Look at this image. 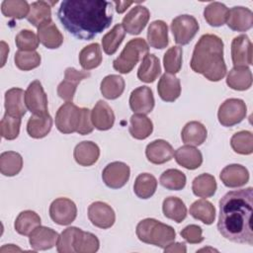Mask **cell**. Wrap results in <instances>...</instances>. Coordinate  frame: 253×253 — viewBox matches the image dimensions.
Segmentation results:
<instances>
[{
	"mask_svg": "<svg viewBox=\"0 0 253 253\" xmlns=\"http://www.w3.org/2000/svg\"><path fill=\"white\" fill-rule=\"evenodd\" d=\"M57 17L67 32L83 41L94 39L111 26L112 3L105 0H64Z\"/></svg>",
	"mask_w": 253,
	"mask_h": 253,
	"instance_id": "1",
	"label": "cell"
},
{
	"mask_svg": "<svg viewBox=\"0 0 253 253\" xmlns=\"http://www.w3.org/2000/svg\"><path fill=\"white\" fill-rule=\"evenodd\" d=\"M252 211V187L226 193L219 201V233L229 241L253 245Z\"/></svg>",
	"mask_w": 253,
	"mask_h": 253,
	"instance_id": "2",
	"label": "cell"
},
{
	"mask_svg": "<svg viewBox=\"0 0 253 253\" xmlns=\"http://www.w3.org/2000/svg\"><path fill=\"white\" fill-rule=\"evenodd\" d=\"M190 65L210 81L221 80L226 74L222 40L215 35H203L195 45Z\"/></svg>",
	"mask_w": 253,
	"mask_h": 253,
	"instance_id": "3",
	"label": "cell"
},
{
	"mask_svg": "<svg viewBox=\"0 0 253 253\" xmlns=\"http://www.w3.org/2000/svg\"><path fill=\"white\" fill-rule=\"evenodd\" d=\"M135 233L140 241L161 248L168 246L176 237V232L172 226L154 218L140 220L136 225Z\"/></svg>",
	"mask_w": 253,
	"mask_h": 253,
	"instance_id": "4",
	"label": "cell"
},
{
	"mask_svg": "<svg viewBox=\"0 0 253 253\" xmlns=\"http://www.w3.org/2000/svg\"><path fill=\"white\" fill-rule=\"evenodd\" d=\"M148 44L143 39L137 38L130 40L121 54L113 61L114 69L123 74L129 73L136 63L148 53Z\"/></svg>",
	"mask_w": 253,
	"mask_h": 253,
	"instance_id": "5",
	"label": "cell"
},
{
	"mask_svg": "<svg viewBox=\"0 0 253 253\" xmlns=\"http://www.w3.org/2000/svg\"><path fill=\"white\" fill-rule=\"evenodd\" d=\"M247 114V107L243 100L230 98L218 108L217 119L221 126H232L241 123Z\"/></svg>",
	"mask_w": 253,
	"mask_h": 253,
	"instance_id": "6",
	"label": "cell"
},
{
	"mask_svg": "<svg viewBox=\"0 0 253 253\" xmlns=\"http://www.w3.org/2000/svg\"><path fill=\"white\" fill-rule=\"evenodd\" d=\"M171 32L178 44H188L198 33L200 26L197 19L191 15H180L171 22Z\"/></svg>",
	"mask_w": 253,
	"mask_h": 253,
	"instance_id": "7",
	"label": "cell"
},
{
	"mask_svg": "<svg viewBox=\"0 0 253 253\" xmlns=\"http://www.w3.org/2000/svg\"><path fill=\"white\" fill-rule=\"evenodd\" d=\"M81 118V108L72 102H66L59 107L55 115V126L62 133L76 132Z\"/></svg>",
	"mask_w": 253,
	"mask_h": 253,
	"instance_id": "8",
	"label": "cell"
},
{
	"mask_svg": "<svg viewBox=\"0 0 253 253\" xmlns=\"http://www.w3.org/2000/svg\"><path fill=\"white\" fill-rule=\"evenodd\" d=\"M50 218L59 225H68L77 215V208L73 201L67 198H57L49 206Z\"/></svg>",
	"mask_w": 253,
	"mask_h": 253,
	"instance_id": "9",
	"label": "cell"
},
{
	"mask_svg": "<svg viewBox=\"0 0 253 253\" xmlns=\"http://www.w3.org/2000/svg\"><path fill=\"white\" fill-rule=\"evenodd\" d=\"M25 102L28 110L33 115H46L47 97L39 80H35L28 86L25 93Z\"/></svg>",
	"mask_w": 253,
	"mask_h": 253,
	"instance_id": "10",
	"label": "cell"
},
{
	"mask_svg": "<svg viewBox=\"0 0 253 253\" xmlns=\"http://www.w3.org/2000/svg\"><path fill=\"white\" fill-rule=\"evenodd\" d=\"M90 75L89 71H79L74 67H67L64 79L57 86V95L66 102H72L77 85Z\"/></svg>",
	"mask_w": 253,
	"mask_h": 253,
	"instance_id": "11",
	"label": "cell"
},
{
	"mask_svg": "<svg viewBox=\"0 0 253 253\" xmlns=\"http://www.w3.org/2000/svg\"><path fill=\"white\" fill-rule=\"evenodd\" d=\"M130 169L127 164L115 161L109 163L102 172V179L106 186L112 189L124 187L129 179Z\"/></svg>",
	"mask_w": 253,
	"mask_h": 253,
	"instance_id": "12",
	"label": "cell"
},
{
	"mask_svg": "<svg viewBox=\"0 0 253 253\" xmlns=\"http://www.w3.org/2000/svg\"><path fill=\"white\" fill-rule=\"evenodd\" d=\"M88 218L96 227L107 229L113 226L116 214L111 206L104 202H94L88 208Z\"/></svg>",
	"mask_w": 253,
	"mask_h": 253,
	"instance_id": "13",
	"label": "cell"
},
{
	"mask_svg": "<svg viewBox=\"0 0 253 253\" xmlns=\"http://www.w3.org/2000/svg\"><path fill=\"white\" fill-rule=\"evenodd\" d=\"M150 13L144 6L137 5L124 17L122 26L129 35H138L145 28L149 21Z\"/></svg>",
	"mask_w": 253,
	"mask_h": 253,
	"instance_id": "14",
	"label": "cell"
},
{
	"mask_svg": "<svg viewBox=\"0 0 253 253\" xmlns=\"http://www.w3.org/2000/svg\"><path fill=\"white\" fill-rule=\"evenodd\" d=\"M231 58L234 66L252 64V42L246 35L237 36L232 40Z\"/></svg>",
	"mask_w": 253,
	"mask_h": 253,
	"instance_id": "15",
	"label": "cell"
},
{
	"mask_svg": "<svg viewBox=\"0 0 253 253\" xmlns=\"http://www.w3.org/2000/svg\"><path fill=\"white\" fill-rule=\"evenodd\" d=\"M152 90L147 86L135 88L129 96V107L134 114H149L154 108Z\"/></svg>",
	"mask_w": 253,
	"mask_h": 253,
	"instance_id": "16",
	"label": "cell"
},
{
	"mask_svg": "<svg viewBox=\"0 0 253 253\" xmlns=\"http://www.w3.org/2000/svg\"><path fill=\"white\" fill-rule=\"evenodd\" d=\"M29 242L35 251L47 250L57 244L58 233L52 228L46 226H38L29 235Z\"/></svg>",
	"mask_w": 253,
	"mask_h": 253,
	"instance_id": "17",
	"label": "cell"
},
{
	"mask_svg": "<svg viewBox=\"0 0 253 253\" xmlns=\"http://www.w3.org/2000/svg\"><path fill=\"white\" fill-rule=\"evenodd\" d=\"M226 24L232 31L246 32L253 26V13L246 7H232L228 10Z\"/></svg>",
	"mask_w": 253,
	"mask_h": 253,
	"instance_id": "18",
	"label": "cell"
},
{
	"mask_svg": "<svg viewBox=\"0 0 253 253\" xmlns=\"http://www.w3.org/2000/svg\"><path fill=\"white\" fill-rule=\"evenodd\" d=\"M145 155L149 162L153 164H163L172 159L174 149L168 141L164 139H156L147 144Z\"/></svg>",
	"mask_w": 253,
	"mask_h": 253,
	"instance_id": "19",
	"label": "cell"
},
{
	"mask_svg": "<svg viewBox=\"0 0 253 253\" xmlns=\"http://www.w3.org/2000/svg\"><path fill=\"white\" fill-rule=\"evenodd\" d=\"M219 178L224 186L237 188L244 186L249 181V172L240 164H230L221 170Z\"/></svg>",
	"mask_w": 253,
	"mask_h": 253,
	"instance_id": "20",
	"label": "cell"
},
{
	"mask_svg": "<svg viewBox=\"0 0 253 253\" xmlns=\"http://www.w3.org/2000/svg\"><path fill=\"white\" fill-rule=\"evenodd\" d=\"M38 38L40 42L46 48H58L63 42V36L52 20L45 21L38 27Z\"/></svg>",
	"mask_w": 253,
	"mask_h": 253,
	"instance_id": "21",
	"label": "cell"
},
{
	"mask_svg": "<svg viewBox=\"0 0 253 253\" xmlns=\"http://www.w3.org/2000/svg\"><path fill=\"white\" fill-rule=\"evenodd\" d=\"M91 121L97 129L108 130L114 126L115 114L105 101L100 100L96 103L91 112Z\"/></svg>",
	"mask_w": 253,
	"mask_h": 253,
	"instance_id": "22",
	"label": "cell"
},
{
	"mask_svg": "<svg viewBox=\"0 0 253 253\" xmlns=\"http://www.w3.org/2000/svg\"><path fill=\"white\" fill-rule=\"evenodd\" d=\"M25 93L21 88H11L5 93V110L6 114L22 118L27 112V106L25 102Z\"/></svg>",
	"mask_w": 253,
	"mask_h": 253,
	"instance_id": "23",
	"label": "cell"
},
{
	"mask_svg": "<svg viewBox=\"0 0 253 253\" xmlns=\"http://www.w3.org/2000/svg\"><path fill=\"white\" fill-rule=\"evenodd\" d=\"M157 91L159 97L165 102H174L181 94V84L174 74L164 73L158 81Z\"/></svg>",
	"mask_w": 253,
	"mask_h": 253,
	"instance_id": "24",
	"label": "cell"
},
{
	"mask_svg": "<svg viewBox=\"0 0 253 253\" xmlns=\"http://www.w3.org/2000/svg\"><path fill=\"white\" fill-rule=\"evenodd\" d=\"M73 156L79 165L91 166L97 162L100 156V148L95 142L85 140L75 146Z\"/></svg>",
	"mask_w": 253,
	"mask_h": 253,
	"instance_id": "25",
	"label": "cell"
},
{
	"mask_svg": "<svg viewBox=\"0 0 253 253\" xmlns=\"http://www.w3.org/2000/svg\"><path fill=\"white\" fill-rule=\"evenodd\" d=\"M174 156L176 162L188 170H195L203 163V155L201 151L192 145L186 144L179 147L175 151Z\"/></svg>",
	"mask_w": 253,
	"mask_h": 253,
	"instance_id": "26",
	"label": "cell"
},
{
	"mask_svg": "<svg viewBox=\"0 0 253 253\" xmlns=\"http://www.w3.org/2000/svg\"><path fill=\"white\" fill-rule=\"evenodd\" d=\"M226 84L233 90L244 91L252 85V73L247 66H234L226 76Z\"/></svg>",
	"mask_w": 253,
	"mask_h": 253,
	"instance_id": "27",
	"label": "cell"
},
{
	"mask_svg": "<svg viewBox=\"0 0 253 253\" xmlns=\"http://www.w3.org/2000/svg\"><path fill=\"white\" fill-rule=\"evenodd\" d=\"M208 131L206 126L197 121L189 122L182 129L181 137L185 144L192 146H199L207 139Z\"/></svg>",
	"mask_w": 253,
	"mask_h": 253,
	"instance_id": "28",
	"label": "cell"
},
{
	"mask_svg": "<svg viewBox=\"0 0 253 253\" xmlns=\"http://www.w3.org/2000/svg\"><path fill=\"white\" fill-rule=\"evenodd\" d=\"M147 41L150 46L154 48H165L169 43L167 24L161 20L150 23L147 30Z\"/></svg>",
	"mask_w": 253,
	"mask_h": 253,
	"instance_id": "29",
	"label": "cell"
},
{
	"mask_svg": "<svg viewBox=\"0 0 253 253\" xmlns=\"http://www.w3.org/2000/svg\"><path fill=\"white\" fill-rule=\"evenodd\" d=\"M52 126V118L49 114L33 115L27 123V132L33 138H42L48 134Z\"/></svg>",
	"mask_w": 253,
	"mask_h": 253,
	"instance_id": "30",
	"label": "cell"
},
{
	"mask_svg": "<svg viewBox=\"0 0 253 253\" xmlns=\"http://www.w3.org/2000/svg\"><path fill=\"white\" fill-rule=\"evenodd\" d=\"M161 73L159 58L152 53H147L140 63L137 70V77L145 83H152Z\"/></svg>",
	"mask_w": 253,
	"mask_h": 253,
	"instance_id": "31",
	"label": "cell"
},
{
	"mask_svg": "<svg viewBox=\"0 0 253 253\" xmlns=\"http://www.w3.org/2000/svg\"><path fill=\"white\" fill-rule=\"evenodd\" d=\"M57 1H36L30 5L27 20L35 27H39L45 21L51 20V6Z\"/></svg>",
	"mask_w": 253,
	"mask_h": 253,
	"instance_id": "32",
	"label": "cell"
},
{
	"mask_svg": "<svg viewBox=\"0 0 253 253\" xmlns=\"http://www.w3.org/2000/svg\"><path fill=\"white\" fill-rule=\"evenodd\" d=\"M102 62V50L97 42L84 46L79 52V63L81 67L88 71L98 67Z\"/></svg>",
	"mask_w": 253,
	"mask_h": 253,
	"instance_id": "33",
	"label": "cell"
},
{
	"mask_svg": "<svg viewBox=\"0 0 253 253\" xmlns=\"http://www.w3.org/2000/svg\"><path fill=\"white\" fill-rule=\"evenodd\" d=\"M162 211L165 217L172 219L177 223L182 222L187 216V208L184 202L177 197H168L164 199Z\"/></svg>",
	"mask_w": 253,
	"mask_h": 253,
	"instance_id": "34",
	"label": "cell"
},
{
	"mask_svg": "<svg viewBox=\"0 0 253 253\" xmlns=\"http://www.w3.org/2000/svg\"><path fill=\"white\" fill-rule=\"evenodd\" d=\"M100 90L102 95L109 100L119 98L125 90V80L117 74H110L104 77L101 82Z\"/></svg>",
	"mask_w": 253,
	"mask_h": 253,
	"instance_id": "35",
	"label": "cell"
},
{
	"mask_svg": "<svg viewBox=\"0 0 253 253\" xmlns=\"http://www.w3.org/2000/svg\"><path fill=\"white\" fill-rule=\"evenodd\" d=\"M129 133L135 139L147 138L153 130V124L145 115L134 114L130 117Z\"/></svg>",
	"mask_w": 253,
	"mask_h": 253,
	"instance_id": "36",
	"label": "cell"
},
{
	"mask_svg": "<svg viewBox=\"0 0 253 253\" xmlns=\"http://www.w3.org/2000/svg\"><path fill=\"white\" fill-rule=\"evenodd\" d=\"M41 225V217L34 211H24L17 216L14 227L21 235H30L35 228Z\"/></svg>",
	"mask_w": 253,
	"mask_h": 253,
	"instance_id": "37",
	"label": "cell"
},
{
	"mask_svg": "<svg viewBox=\"0 0 253 253\" xmlns=\"http://www.w3.org/2000/svg\"><path fill=\"white\" fill-rule=\"evenodd\" d=\"M216 181L214 177L209 173L197 176L192 184V190L195 196L200 198L212 197L216 191Z\"/></svg>",
	"mask_w": 253,
	"mask_h": 253,
	"instance_id": "38",
	"label": "cell"
},
{
	"mask_svg": "<svg viewBox=\"0 0 253 253\" xmlns=\"http://www.w3.org/2000/svg\"><path fill=\"white\" fill-rule=\"evenodd\" d=\"M23 167L21 154L15 151H5L0 155V172L4 176L12 177L20 173Z\"/></svg>",
	"mask_w": 253,
	"mask_h": 253,
	"instance_id": "39",
	"label": "cell"
},
{
	"mask_svg": "<svg viewBox=\"0 0 253 253\" xmlns=\"http://www.w3.org/2000/svg\"><path fill=\"white\" fill-rule=\"evenodd\" d=\"M190 214L205 224H211L215 218V208L211 202L201 199L191 205Z\"/></svg>",
	"mask_w": 253,
	"mask_h": 253,
	"instance_id": "40",
	"label": "cell"
},
{
	"mask_svg": "<svg viewBox=\"0 0 253 253\" xmlns=\"http://www.w3.org/2000/svg\"><path fill=\"white\" fill-rule=\"evenodd\" d=\"M157 188L156 178L149 173L139 174L133 184V192L140 199H149L152 197Z\"/></svg>",
	"mask_w": 253,
	"mask_h": 253,
	"instance_id": "41",
	"label": "cell"
},
{
	"mask_svg": "<svg viewBox=\"0 0 253 253\" xmlns=\"http://www.w3.org/2000/svg\"><path fill=\"white\" fill-rule=\"evenodd\" d=\"M227 16L228 9L220 2H211L206 6L204 10V17L207 23L211 27H220L224 25Z\"/></svg>",
	"mask_w": 253,
	"mask_h": 253,
	"instance_id": "42",
	"label": "cell"
},
{
	"mask_svg": "<svg viewBox=\"0 0 253 253\" xmlns=\"http://www.w3.org/2000/svg\"><path fill=\"white\" fill-rule=\"evenodd\" d=\"M100 246V241L96 235H94L91 232L83 231L82 229H78L74 243L73 248L74 252L77 253H94L98 251Z\"/></svg>",
	"mask_w": 253,
	"mask_h": 253,
	"instance_id": "43",
	"label": "cell"
},
{
	"mask_svg": "<svg viewBox=\"0 0 253 253\" xmlns=\"http://www.w3.org/2000/svg\"><path fill=\"white\" fill-rule=\"evenodd\" d=\"M125 36L126 31L122 24L115 25L113 29L108 32L102 39V46L104 51L109 55L114 54L118 50L120 44L123 42Z\"/></svg>",
	"mask_w": 253,
	"mask_h": 253,
	"instance_id": "44",
	"label": "cell"
},
{
	"mask_svg": "<svg viewBox=\"0 0 253 253\" xmlns=\"http://www.w3.org/2000/svg\"><path fill=\"white\" fill-rule=\"evenodd\" d=\"M1 12L7 18L23 19L28 17L30 5L24 0H5L1 4Z\"/></svg>",
	"mask_w": 253,
	"mask_h": 253,
	"instance_id": "45",
	"label": "cell"
},
{
	"mask_svg": "<svg viewBox=\"0 0 253 253\" xmlns=\"http://www.w3.org/2000/svg\"><path fill=\"white\" fill-rule=\"evenodd\" d=\"M230 145L234 152L242 155H249L253 152V134L248 130H241L234 133L230 139Z\"/></svg>",
	"mask_w": 253,
	"mask_h": 253,
	"instance_id": "46",
	"label": "cell"
},
{
	"mask_svg": "<svg viewBox=\"0 0 253 253\" xmlns=\"http://www.w3.org/2000/svg\"><path fill=\"white\" fill-rule=\"evenodd\" d=\"M159 182L168 190L179 191L182 190L186 185V176L178 169H168L161 174Z\"/></svg>",
	"mask_w": 253,
	"mask_h": 253,
	"instance_id": "47",
	"label": "cell"
},
{
	"mask_svg": "<svg viewBox=\"0 0 253 253\" xmlns=\"http://www.w3.org/2000/svg\"><path fill=\"white\" fill-rule=\"evenodd\" d=\"M183 50L180 46H172L164 53L163 64L166 73L176 74L180 71L182 66Z\"/></svg>",
	"mask_w": 253,
	"mask_h": 253,
	"instance_id": "48",
	"label": "cell"
},
{
	"mask_svg": "<svg viewBox=\"0 0 253 253\" xmlns=\"http://www.w3.org/2000/svg\"><path fill=\"white\" fill-rule=\"evenodd\" d=\"M21 126V118L13 117L5 113L0 123L1 136L7 140H13L18 137Z\"/></svg>",
	"mask_w": 253,
	"mask_h": 253,
	"instance_id": "49",
	"label": "cell"
},
{
	"mask_svg": "<svg viewBox=\"0 0 253 253\" xmlns=\"http://www.w3.org/2000/svg\"><path fill=\"white\" fill-rule=\"evenodd\" d=\"M16 66L24 71L32 70L41 64V55L37 51H23L18 50L15 53Z\"/></svg>",
	"mask_w": 253,
	"mask_h": 253,
	"instance_id": "50",
	"label": "cell"
},
{
	"mask_svg": "<svg viewBox=\"0 0 253 253\" xmlns=\"http://www.w3.org/2000/svg\"><path fill=\"white\" fill-rule=\"evenodd\" d=\"M15 42L19 50L34 51L39 46V38L30 30H22L15 38Z\"/></svg>",
	"mask_w": 253,
	"mask_h": 253,
	"instance_id": "51",
	"label": "cell"
},
{
	"mask_svg": "<svg viewBox=\"0 0 253 253\" xmlns=\"http://www.w3.org/2000/svg\"><path fill=\"white\" fill-rule=\"evenodd\" d=\"M78 227L71 226L64 229L59 237L56 244V250L59 253H74L73 243L76 236V233L78 231Z\"/></svg>",
	"mask_w": 253,
	"mask_h": 253,
	"instance_id": "52",
	"label": "cell"
},
{
	"mask_svg": "<svg viewBox=\"0 0 253 253\" xmlns=\"http://www.w3.org/2000/svg\"><path fill=\"white\" fill-rule=\"evenodd\" d=\"M202 228L199 225L196 224H190L187 225L182 229L180 232L181 236L189 243L191 244H198L204 241V237L202 235Z\"/></svg>",
	"mask_w": 253,
	"mask_h": 253,
	"instance_id": "53",
	"label": "cell"
},
{
	"mask_svg": "<svg viewBox=\"0 0 253 253\" xmlns=\"http://www.w3.org/2000/svg\"><path fill=\"white\" fill-rule=\"evenodd\" d=\"M93 129H94V126L91 121L90 110L88 108H81V118H80L78 129L76 132H78L79 134L85 135V134L91 133Z\"/></svg>",
	"mask_w": 253,
	"mask_h": 253,
	"instance_id": "54",
	"label": "cell"
},
{
	"mask_svg": "<svg viewBox=\"0 0 253 253\" xmlns=\"http://www.w3.org/2000/svg\"><path fill=\"white\" fill-rule=\"evenodd\" d=\"M186 251H187V247H186V244L184 242H175V243L172 242L164 248V252L185 253Z\"/></svg>",
	"mask_w": 253,
	"mask_h": 253,
	"instance_id": "55",
	"label": "cell"
},
{
	"mask_svg": "<svg viewBox=\"0 0 253 253\" xmlns=\"http://www.w3.org/2000/svg\"><path fill=\"white\" fill-rule=\"evenodd\" d=\"M115 5H116V11H117V13H119V14H122V13H124L130 5H132L134 2H132V1H128V2H126V1H114L113 2Z\"/></svg>",
	"mask_w": 253,
	"mask_h": 253,
	"instance_id": "56",
	"label": "cell"
},
{
	"mask_svg": "<svg viewBox=\"0 0 253 253\" xmlns=\"http://www.w3.org/2000/svg\"><path fill=\"white\" fill-rule=\"evenodd\" d=\"M6 250H7L8 252H10V251H21L22 249L19 248V247H16V246L13 245V244H7V245L3 246V247L0 249V252H5Z\"/></svg>",
	"mask_w": 253,
	"mask_h": 253,
	"instance_id": "57",
	"label": "cell"
},
{
	"mask_svg": "<svg viewBox=\"0 0 253 253\" xmlns=\"http://www.w3.org/2000/svg\"><path fill=\"white\" fill-rule=\"evenodd\" d=\"M1 45H2V55H3V61H2V64L1 66H4L5 64V57H6V54H8L9 52V46H7V44L4 42H1Z\"/></svg>",
	"mask_w": 253,
	"mask_h": 253,
	"instance_id": "58",
	"label": "cell"
},
{
	"mask_svg": "<svg viewBox=\"0 0 253 253\" xmlns=\"http://www.w3.org/2000/svg\"><path fill=\"white\" fill-rule=\"evenodd\" d=\"M204 250H211V251H216V252H217V250L212 249V248H203V249H200L199 251H204Z\"/></svg>",
	"mask_w": 253,
	"mask_h": 253,
	"instance_id": "59",
	"label": "cell"
}]
</instances>
